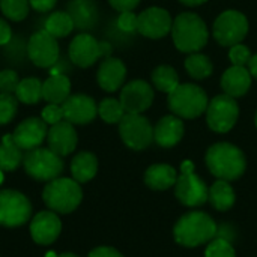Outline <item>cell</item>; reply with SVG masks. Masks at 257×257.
Wrapping results in <instances>:
<instances>
[{
	"label": "cell",
	"instance_id": "obj_1",
	"mask_svg": "<svg viewBox=\"0 0 257 257\" xmlns=\"http://www.w3.org/2000/svg\"><path fill=\"white\" fill-rule=\"evenodd\" d=\"M170 33L176 48L182 53H199L208 42V27L193 12L179 14L173 21Z\"/></svg>",
	"mask_w": 257,
	"mask_h": 257
},
{
	"label": "cell",
	"instance_id": "obj_2",
	"mask_svg": "<svg viewBox=\"0 0 257 257\" xmlns=\"http://www.w3.org/2000/svg\"><path fill=\"white\" fill-rule=\"evenodd\" d=\"M206 164L214 176L223 181L238 179L245 172V157L230 143H217L206 154Z\"/></svg>",
	"mask_w": 257,
	"mask_h": 257
},
{
	"label": "cell",
	"instance_id": "obj_3",
	"mask_svg": "<svg viewBox=\"0 0 257 257\" xmlns=\"http://www.w3.org/2000/svg\"><path fill=\"white\" fill-rule=\"evenodd\" d=\"M42 199L50 211L56 214H69L81 203L83 191L77 181L59 176L47 184Z\"/></svg>",
	"mask_w": 257,
	"mask_h": 257
},
{
	"label": "cell",
	"instance_id": "obj_4",
	"mask_svg": "<svg viewBox=\"0 0 257 257\" xmlns=\"http://www.w3.org/2000/svg\"><path fill=\"white\" fill-rule=\"evenodd\" d=\"M214 220L203 212H190L175 226V239L185 247H197L217 236Z\"/></svg>",
	"mask_w": 257,
	"mask_h": 257
},
{
	"label": "cell",
	"instance_id": "obj_5",
	"mask_svg": "<svg viewBox=\"0 0 257 257\" xmlns=\"http://www.w3.org/2000/svg\"><path fill=\"white\" fill-rule=\"evenodd\" d=\"M208 95L197 84L185 83L179 84L172 93H169L170 110L182 119H194L206 111Z\"/></svg>",
	"mask_w": 257,
	"mask_h": 257
},
{
	"label": "cell",
	"instance_id": "obj_6",
	"mask_svg": "<svg viewBox=\"0 0 257 257\" xmlns=\"http://www.w3.org/2000/svg\"><path fill=\"white\" fill-rule=\"evenodd\" d=\"M26 173L36 181H53L63 172V160L50 148H36L27 151L23 158Z\"/></svg>",
	"mask_w": 257,
	"mask_h": 257
},
{
	"label": "cell",
	"instance_id": "obj_7",
	"mask_svg": "<svg viewBox=\"0 0 257 257\" xmlns=\"http://www.w3.org/2000/svg\"><path fill=\"white\" fill-rule=\"evenodd\" d=\"M248 32V20L239 11H224L214 23L212 33L215 41L223 47L241 44Z\"/></svg>",
	"mask_w": 257,
	"mask_h": 257
},
{
	"label": "cell",
	"instance_id": "obj_8",
	"mask_svg": "<svg viewBox=\"0 0 257 257\" xmlns=\"http://www.w3.org/2000/svg\"><path fill=\"white\" fill-rule=\"evenodd\" d=\"M176 197L187 206H200L209 199V190L194 175V164L191 161H184L181 166V175L176 181Z\"/></svg>",
	"mask_w": 257,
	"mask_h": 257
},
{
	"label": "cell",
	"instance_id": "obj_9",
	"mask_svg": "<svg viewBox=\"0 0 257 257\" xmlns=\"http://www.w3.org/2000/svg\"><path fill=\"white\" fill-rule=\"evenodd\" d=\"M32 205L29 199L14 190L0 191V226L18 227L29 221Z\"/></svg>",
	"mask_w": 257,
	"mask_h": 257
},
{
	"label": "cell",
	"instance_id": "obj_10",
	"mask_svg": "<svg viewBox=\"0 0 257 257\" xmlns=\"http://www.w3.org/2000/svg\"><path fill=\"white\" fill-rule=\"evenodd\" d=\"M110 54L111 45L108 42H99L87 33L77 35L69 44V57L80 68H89L99 57H108Z\"/></svg>",
	"mask_w": 257,
	"mask_h": 257
},
{
	"label": "cell",
	"instance_id": "obj_11",
	"mask_svg": "<svg viewBox=\"0 0 257 257\" xmlns=\"http://www.w3.org/2000/svg\"><path fill=\"white\" fill-rule=\"evenodd\" d=\"M239 116V108L235 98L223 93L215 96L206 108V120L212 131L227 133L230 131Z\"/></svg>",
	"mask_w": 257,
	"mask_h": 257
},
{
	"label": "cell",
	"instance_id": "obj_12",
	"mask_svg": "<svg viewBox=\"0 0 257 257\" xmlns=\"http://www.w3.org/2000/svg\"><path fill=\"white\" fill-rule=\"evenodd\" d=\"M119 133L123 143L134 151L148 148L154 140V128L142 114L126 113L119 122Z\"/></svg>",
	"mask_w": 257,
	"mask_h": 257
},
{
	"label": "cell",
	"instance_id": "obj_13",
	"mask_svg": "<svg viewBox=\"0 0 257 257\" xmlns=\"http://www.w3.org/2000/svg\"><path fill=\"white\" fill-rule=\"evenodd\" d=\"M29 59L39 68H50L56 65L59 59V45L54 36L45 29L32 35L27 44Z\"/></svg>",
	"mask_w": 257,
	"mask_h": 257
},
{
	"label": "cell",
	"instance_id": "obj_14",
	"mask_svg": "<svg viewBox=\"0 0 257 257\" xmlns=\"http://www.w3.org/2000/svg\"><path fill=\"white\" fill-rule=\"evenodd\" d=\"M119 101L125 113L142 114L154 102V89L143 80H134L122 87Z\"/></svg>",
	"mask_w": 257,
	"mask_h": 257
},
{
	"label": "cell",
	"instance_id": "obj_15",
	"mask_svg": "<svg viewBox=\"0 0 257 257\" xmlns=\"http://www.w3.org/2000/svg\"><path fill=\"white\" fill-rule=\"evenodd\" d=\"M172 17L163 8H149L139 15L137 32L151 39L164 38L172 32Z\"/></svg>",
	"mask_w": 257,
	"mask_h": 257
},
{
	"label": "cell",
	"instance_id": "obj_16",
	"mask_svg": "<svg viewBox=\"0 0 257 257\" xmlns=\"http://www.w3.org/2000/svg\"><path fill=\"white\" fill-rule=\"evenodd\" d=\"M47 123L42 119L29 117L15 128L12 139L21 151H32L42 145V142L47 139Z\"/></svg>",
	"mask_w": 257,
	"mask_h": 257
},
{
	"label": "cell",
	"instance_id": "obj_17",
	"mask_svg": "<svg viewBox=\"0 0 257 257\" xmlns=\"http://www.w3.org/2000/svg\"><path fill=\"white\" fill-rule=\"evenodd\" d=\"M62 232V223L56 212L42 211L36 214L30 223V233L36 244L50 245L53 244Z\"/></svg>",
	"mask_w": 257,
	"mask_h": 257
},
{
	"label": "cell",
	"instance_id": "obj_18",
	"mask_svg": "<svg viewBox=\"0 0 257 257\" xmlns=\"http://www.w3.org/2000/svg\"><path fill=\"white\" fill-rule=\"evenodd\" d=\"M63 119L69 123L84 125L95 119L98 114V107L95 101L87 95H72L68 96L62 104Z\"/></svg>",
	"mask_w": 257,
	"mask_h": 257
},
{
	"label": "cell",
	"instance_id": "obj_19",
	"mask_svg": "<svg viewBox=\"0 0 257 257\" xmlns=\"http://www.w3.org/2000/svg\"><path fill=\"white\" fill-rule=\"evenodd\" d=\"M77 140H78L77 133H75L72 123H69L65 119L60 120L59 123L51 125V128L48 130V134H47L48 148L60 157L69 155L75 149Z\"/></svg>",
	"mask_w": 257,
	"mask_h": 257
},
{
	"label": "cell",
	"instance_id": "obj_20",
	"mask_svg": "<svg viewBox=\"0 0 257 257\" xmlns=\"http://www.w3.org/2000/svg\"><path fill=\"white\" fill-rule=\"evenodd\" d=\"M125 77H126L125 65L122 63V60L114 57H107L101 63L96 74L98 84L105 92H116L117 89H120L125 81Z\"/></svg>",
	"mask_w": 257,
	"mask_h": 257
},
{
	"label": "cell",
	"instance_id": "obj_21",
	"mask_svg": "<svg viewBox=\"0 0 257 257\" xmlns=\"http://www.w3.org/2000/svg\"><path fill=\"white\" fill-rule=\"evenodd\" d=\"M184 133L185 128L181 117H178L176 114L164 116L154 128V140L163 148H172L182 140Z\"/></svg>",
	"mask_w": 257,
	"mask_h": 257
},
{
	"label": "cell",
	"instance_id": "obj_22",
	"mask_svg": "<svg viewBox=\"0 0 257 257\" xmlns=\"http://www.w3.org/2000/svg\"><path fill=\"white\" fill-rule=\"evenodd\" d=\"M251 86V74L247 66L232 65L221 77V87L226 95L239 98L248 92Z\"/></svg>",
	"mask_w": 257,
	"mask_h": 257
},
{
	"label": "cell",
	"instance_id": "obj_23",
	"mask_svg": "<svg viewBox=\"0 0 257 257\" xmlns=\"http://www.w3.org/2000/svg\"><path fill=\"white\" fill-rule=\"evenodd\" d=\"M71 93V81L63 74H51L42 83V98L50 104L62 105Z\"/></svg>",
	"mask_w": 257,
	"mask_h": 257
},
{
	"label": "cell",
	"instance_id": "obj_24",
	"mask_svg": "<svg viewBox=\"0 0 257 257\" xmlns=\"http://www.w3.org/2000/svg\"><path fill=\"white\" fill-rule=\"evenodd\" d=\"M68 14L71 15L74 26L78 29H90L98 20V11L92 0H74L68 5Z\"/></svg>",
	"mask_w": 257,
	"mask_h": 257
},
{
	"label": "cell",
	"instance_id": "obj_25",
	"mask_svg": "<svg viewBox=\"0 0 257 257\" xmlns=\"http://www.w3.org/2000/svg\"><path fill=\"white\" fill-rule=\"evenodd\" d=\"M178 181L176 170L167 164L151 166L145 173V182L152 190H167Z\"/></svg>",
	"mask_w": 257,
	"mask_h": 257
},
{
	"label": "cell",
	"instance_id": "obj_26",
	"mask_svg": "<svg viewBox=\"0 0 257 257\" xmlns=\"http://www.w3.org/2000/svg\"><path fill=\"white\" fill-rule=\"evenodd\" d=\"M98 172V160L93 154L90 152H80L78 155L74 157L71 163V173L74 181L78 184L87 182L92 178H95Z\"/></svg>",
	"mask_w": 257,
	"mask_h": 257
},
{
	"label": "cell",
	"instance_id": "obj_27",
	"mask_svg": "<svg viewBox=\"0 0 257 257\" xmlns=\"http://www.w3.org/2000/svg\"><path fill=\"white\" fill-rule=\"evenodd\" d=\"M23 151L17 146L12 134H6L0 145V170L12 172L23 163Z\"/></svg>",
	"mask_w": 257,
	"mask_h": 257
},
{
	"label": "cell",
	"instance_id": "obj_28",
	"mask_svg": "<svg viewBox=\"0 0 257 257\" xmlns=\"http://www.w3.org/2000/svg\"><path fill=\"white\" fill-rule=\"evenodd\" d=\"M209 200L218 211H227L235 203V193L233 188L229 185L227 181H217L209 190Z\"/></svg>",
	"mask_w": 257,
	"mask_h": 257
},
{
	"label": "cell",
	"instance_id": "obj_29",
	"mask_svg": "<svg viewBox=\"0 0 257 257\" xmlns=\"http://www.w3.org/2000/svg\"><path fill=\"white\" fill-rule=\"evenodd\" d=\"M152 83L158 90H161L164 93H172L181 84L178 72L169 65H161V66L154 69Z\"/></svg>",
	"mask_w": 257,
	"mask_h": 257
},
{
	"label": "cell",
	"instance_id": "obj_30",
	"mask_svg": "<svg viewBox=\"0 0 257 257\" xmlns=\"http://www.w3.org/2000/svg\"><path fill=\"white\" fill-rule=\"evenodd\" d=\"M75 26H74V21H72V18H71V15L68 14V12H53L48 18H47V21H45V30L51 35V36H54L56 39L57 38H65V36H68L71 32H72V29H74Z\"/></svg>",
	"mask_w": 257,
	"mask_h": 257
},
{
	"label": "cell",
	"instance_id": "obj_31",
	"mask_svg": "<svg viewBox=\"0 0 257 257\" xmlns=\"http://www.w3.org/2000/svg\"><path fill=\"white\" fill-rule=\"evenodd\" d=\"M185 69L193 78L203 80L212 74L214 68H212V62L209 60L208 56H205L202 53H191L185 60Z\"/></svg>",
	"mask_w": 257,
	"mask_h": 257
},
{
	"label": "cell",
	"instance_id": "obj_32",
	"mask_svg": "<svg viewBox=\"0 0 257 257\" xmlns=\"http://www.w3.org/2000/svg\"><path fill=\"white\" fill-rule=\"evenodd\" d=\"M15 96L24 104H36L42 98V83L33 77L20 80Z\"/></svg>",
	"mask_w": 257,
	"mask_h": 257
},
{
	"label": "cell",
	"instance_id": "obj_33",
	"mask_svg": "<svg viewBox=\"0 0 257 257\" xmlns=\"http://www.w3.org/2000/svg\"><path fill=\"white\" fill-rule=\"evenodd\" d=\"M98 114L107 123H119L126 114L120 101L114 98H107L98 105Z\"/></svg>",
	"mask_w": 257,
	"mask_h": 257
},
{
	"label": "cell",
	"instance_id": "obj_34",
	"mask_svg": "<svg viewBox=\"0 0 257 257\" xmlns=\"http://www.w3.org/2000/svg\"><path fill=\"white\" fill-rule=\"evenodd\" d=\"M29 0H0V9L3 15L12 21H21L29 14Z\"/></svg>",
	"mask_w": 257,
	"mask_h": 257
},
{
	"label": "cell",
	"instance_id": "obj_35",
	"mask_svg": "<svg viewBox=\"0 0 257 257\" xmlns=\"http://www.w3.org/2000/svg\"><path fill=\"white\" fill-rule=\"evenodd\" d=\"M205 257H236L230 241L224 238H215L206 248Z\"/></svg>",
	"mask_w": 257,
	"mask_h": 257
},
{
	"label": "cell",
	"instance_id": "obj_36",
	"mask_svg": "<svg viewBox=\"0 0 257 257\" xmlns=\"http://www.w3.org/2000/svg\"><path fill=\"white\" fill-rule=\"evenodd\" d=\"M17 99L14 95L0 93V125L9 123L17 114Z\"/></svg>",
	"mask_w": 257,
	"mask_h": 257
},
{
	"label": "cell",
	"instance_id": "obj_37",
	"mask_svg": "<svg viewBox=\"0 0 257 257\" xmlns=\"http://www.w3.org/2000/svg\"><path fill=\"white\" fill-rule=\"evenodd\" d=\"M251 57H253V54H251V51H250V48L247 45L236 44V45L230 47V50H229V59H230L232 65L248 66Z\"/></svg>",
	"mask_w": 257,
	"mask_h": 257
},
{
	"label": "cell",
	"instance_id": "obj_38",
	"mask_svg": "<svg viewBox=\"0 0 257 257\" xmlns=\"http://www.w3.org/2000/svg\"><path fill=\"white\" fill-rule=\"evenodd\" d=\"M18 84H20V78L15 71L5 69L0 72V93L15 95Z\"/></svg>",
	"mask_w": 257,
	"mask_h": 257
},
{
	"label": "cell",
	"instance_id": "obj_39",
	"mask_svg": "<svg viewBox=\"0 0 257 257\" xmlns=\"http://www.w3.org/2000/svg\"><path fill=\"white\" fill-rule=\"evenodd\" d=\"M42 120L45 123H48V125H54V123H59L60 120H63L62 105H59V104H48L42 110Z\"/></svg>",
	"mask_w": 257,
	"mask_h": 257
},
{
	"label": "cell",
	"instance_id": "obj_40",
	"mask_svg": "<svg viewBox=\"0 0 257 257\" xmlns=\"http://www.w3.org/2000/svg\"><path fill=\"white\" fill-rule=\"evenodd\" d=\"M137 23H139V15H136L133 11L120 12L119 18H117V27L128 33L137 30Z\"/></svg>",
	"mask_w": 257,
	"mask_h": 257
},
{
	"label": "cell",
	"instance_id": "obj_41",
	"mask_svg": "<svg viewBox=\"0 0 257 257\" xmlns=\"http://www.w3.org/2000/svg\"><path fill=\"white\" fill-rule=\"evenodd\" d=\"M110 5L119 11V12H128L133 11L134 8H137V5L140 3V0H108Z\"/></svg>",
	"mask_w": 257,
	"mask_h": 257
},
{
	"label": "cell",
	"instance_id": "obj_42",
	"mask_svg": "<svg viewBox=\"0 0 257 257\" xmlns=\"http://www.w3.org/2000/svg\"><path fill=\"white\" fill-rule=\"evenodd\" d=\"M57 0H29L30 6L38 12H47L54 8Z\"/></svg>",
	"mask_w": 257,
	"mask_h": 257
},
{
	"label": "cell",
	"instance_id": "obj_43",
	"mask_svg": "<svg viewBox=\"0 0 257 257\" xmlns=\"http://www.w3.org/2000/svg\"><path fill=\"white\" fill-rule=\"evenodd\" d=\"M89 257H123L119 251H116L111 247H98L93 251H90Z\"/></svg>",
	"mask_w": 257,
	"mask_h": 257
},
{
	"label": "cell",
	"instance_id": "obj_44",
	"mask_svg": "<svg viewBox=\"0 0 257 257\" xmlns=\"http://www.w3.org/2000/svg\"><path fill=\"white\" fill-rule=\"evenodd\" d=\"M11 36H12V32H11V27L9 24L0 18V45H5L11 41Z\"/></svg>",
	"mask_w": 257,
	"mask_h": 257
},
{
	"label": "cell",
	"instance_id": "obj_45",
	"mask_svg": "<svg viewBox=\"0 0 257 257\" xmlns=\"http://www.w3.org/2000/svg\"><path fill=\"white\" fill-rule=\"evenodd\" d=\"M248 71H250V74H251V77H254L257 78V54H254L253 57H251V60H250V63H248Z\"/></svg>",
	"mask_w": 257,
	"mask_h": 257
},
{
	"label": "cell",
	"instance_id": "obj_46",
	"mask_svg": "<svg viewBox=\"0 0 257 257\" xmlns=\"http://www.w3.org/2000/svg\"><path fill=\"white\" fill-rule=\"evenodd\" d=\"M179 2L187 5V6H199V5H202V3H205L208 0H179Z\"/></svg>",
	"mask_w": 257,
	"mask_h": 257
},
{
	"label": "cell",
	"instance_id": "obj_47",
	"mask_svg": "<svg viewBox=\"0 0 257 257\" xmlns=\"http://www.w3.org/2000/svg\"><path fill=\"white\" fill-rule=\"evenodd\" d=\"M45 257H78V256H75V254H72V253H63V254H59V256H56L54 253H48Z\"/></svg>",
	"mask_w": 257,
	"mask_h": 257
},
{
	"label": "cell",
	"instance_id": "obj_48",
	"mask_svg": "<svg viewBox=\"0 0 257 257\" xmlns=\"http://www.w3.org/2000/svg\"><path fill=\"white\" fill-rule=\"evenodd\" d=\"M2 182H3V170H0V185H2Z\"/></svg>",
	"mask_w": 257,
	"mask_h": 257
},
{
	"label": "cell",
	"instance_id": "obj_49",
	"mask_svg": "<svg viewBox=\"0 0 257 257\" xmlns=\"http://www.w3.org/2000/svg\"><path fill=\"white\" fill-rule=\"evenodd\" d=\"M256 126H257V113H256Z\"/></svg>",
	"mask_w": 257,
	"mask_h": 257
}]
</instances>
